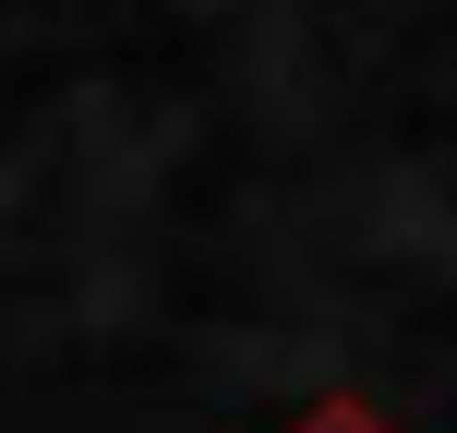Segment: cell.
Instances as JSON below:
<instances>
[{
	"instance_id": "obj_1",
	"label": "cell",
	"mask_w": 457,
	"mask_h": 433,
	"mask_svg": "<svg viewBox=\"0 0 457 433\" xmlns=\"http://www.w3.org/2000/svg\"><path fill=\"white\" fill-rule=\"evenodd\" d=\"M289 433H397L386 410H361V397H325V410H301Z\"/></svg>"
}]
</instances>
